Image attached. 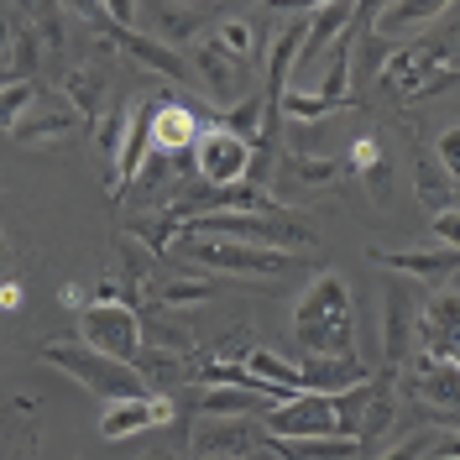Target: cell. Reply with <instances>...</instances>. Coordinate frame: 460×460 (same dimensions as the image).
Masks as SVG:
<instances>
[{
	"label": "cell",
	"instance_id": "6da1fadb",
	"mask_svg": "<svg viewBox=\"0 0 460 460\" xmlns=\"http://www.w3.org/2000/svg\"><path fill=\"white\" fill-rule=\"evenodd\" d=\"M293 341L309 356H356V298L335 267H324L293 309Z\"/></svg>",
	"mask_w": 460,
	"mask_h": 460
},
{
	"label": "cell",
	"instance_id": "7a4b0ae2",
	"mask_svg": "<svg viewBox=\"0 0 460 460\" xmlns=\"http://www.w3.org/2000/svg\"><path fill=\"white\" fill-rule=\"evenodd\" d=\"M37 356H42L48 367H58V372H68L89 393V398H100V402H120V398H137V393H146L142 376L131 372V367L105 361V356H94V350H89V345H79V341H42V345H37Z\"/></svg>",
	"mask_w": 460,
	"mask_h": 460
},
{
	"label": "cell",
	"instance_id": "3957f363",
	"mask_svg": "<svg viewBox=\"0 0 460 460\" xmlns=\"http://www.w3.org/2000/svg\"><path fill=\"white\" fill-rule=\"evenodd\" d=\"M74 341L89 345L105 361L131 367L142 356V314L126 298H94V304H84V314H79V335Z\"/></svg>",
	"mask_w": 460,
	"mask_h": 460
},
{
	"label": "cell",
	"instance_id": "277c9868",
	"mask_svg": "<svg viewBox=\"0 0 460 460\" xmlns=\"http://www.w3.org/2000/svg\"><path fill=\"white\" fill-rule=\"evenodd\" d=\"M194 267H209V272H235V278H283L293 272L298 257H283V252H267V246H246V241H189V246H172Z\"/></svg>",
	"mask_w": 460,
	"mask_h": 460
},
{
	"label": "cell",
	"instance_id": "5b68a950",
	"mask_svg": "<svg viewBox=\"0 0 460 460\" xmlns=\"http://www.w3.org/2000/svg\"><path fill=\"white\" fill-rule=\"evenodd\" d=\"M189 163H194L204 189H235L252 172V146L241 142V137H230L226 126H204L194 152H189Z\"/></svg>",
	"mask_w": 460,
	"mask_h": 460
},
{
	"label": "cell",
	"instance_id": "8992f818",
	"mask_svg": "<svg viewBox=\"0 0 460 460\" xmlns=\"http://www.w3.org/2000/svg\"><path fill=\"white\" fill-rule=\"evenodd\" d=\"M434 68H456V42H434V37H424V42H408V48H393V53L382 58V68H376V79H382V89L387 94H398V100H408L419 84H429Z\"/></svg>",
	"mask_w": 460,
	"mask_h": 460
},
{
	"label": "cell",
	"instance_id": "52a82bcc",
	"mask_svg": "<svg viewBox=\"0 0 460 460\" xmlns=\"http://www.w3.org/2000/svg\"><path fill=\"white\" fill-rule=\"evenodd\" d=\"M189 74H194V79L209 89V100H220V105H235V100L252 94V68H246L241 58H230L215 37H199V42H194Z\"/></svg>",
	"mask_w": 460,
	"mask_h": 460
},
{
	"label": "cell",
	"instance_id": "ba28073f",
	"mask_svg": "<svg viewBox=\"0 0 460 460\" xmlns=\"http://www.w3.org/2000/svg\"><path fill=\"white\" fill-rule=\"evenodd\" d=\"M267 450V429L261 419H209L194 434V456L199 460H241Z\"/></svg>",
	"mask_w": 460,
	"mask_h": 460
},
{
	"label": "cell",
	"instance_id": "9c48e42d",
	"mask_svg": "<svg viewBox=\"0 0 460 460\" xmlns=\"http://www.w3.org/2000/svg\"><path fill=\"white\" fill-rule=\"evenodd\" d=\"M157 424H172V402L157 398V393H137V398L105 402V413H100V434H105L111 445L137 439V434L157 429Z\"/></svg>",
	"mask_w": 460,
	"mask_h": 460
},
{
	"label": "cell",
	"instance_id": "30bf717a",
	"mask_svg": "<svg viewBox=\"0 0 460 460\" xmlns=\"http://www.w3.org/2000/svg\"><path fill=\"white\" fill-rule=\"evenodd\" d=\"M413 356V293L402 283H387L382 293V367L387 376H398Z\"/></svg>",
	"mask_w": 460,
	"mask_h": 460
},
{
	"label": "cell",
	"instance_id": "8fae6325",
	"mask_svg": "<svg viewBox=\"0 0 460 460\" xmlns=\"http://www.w3.org/2000/svg\"><path fill=\"white\" fill-rule=\"evenodd\" d=\"M94 16L105 22L100 31H105V37H111V42H115V48H120L126 58H137L142 68L163 74V79H172V84H189V79H194V74H189V63L172 53L168 42H157V37H142V31H131V27H115V22L105 16V11H100V5H94Z\"/></svg>",
	"mask_w": 460,
	"mask_h": 460
},
{
	"label": "cell",
	"instance_id": "7c38bea8",
	"mask_svg": "<svg viewBox=\"0 0 460 460\" xmlns=\"http://www.w3.org/2000/svg\"><path fill=\"white\" fill-rule=\"evenodd\" d=\"M79 126H84V120L68 111L58 94H37L27 111H22V120L11 126V137L22 146H53V142H63V137H74Z\"/></svg>",
	"mask_w": 460,
	"mask_h": 460
},
{
	"label": "cell",
	"instance_id": "4fadbf2b",
	"mask_svg": "<svg viewBox=\"0 0 460 460\" xmlns=\"http://www.w3.org/2000/svg\"><path fill=\"white\" fill-rule=\"evenodd\" d=\"M361 382H372V367L361 356H309V361H298V387L304 393H319V398L350 393Z\"/></svg>",
	"mask_w": 460,
	"mask_h": 460
},
{
	"label": "cell",
	"instance_id": "5bb4252c",
	"mask_svg": "<svg viewBox=\"0 0 460 460\" xmlns=\"http://www.w3.org/2000/svg\"><path fill=\"white\" fill-rule=\"evenodd\" d=\"M456 283L439 288V298L424 304V319H413L419 324V335H424V350L419 356H429V361H445V367H456Z\"/></svg>",
	"mask_w": 460,
	"mask_h": 460
},
{
	"label": "cell",
	"instance_id": "9a60e30c",
	"mask_svg": "<svg viewBox=\"0 0 460 460\" xmlns=\"http://www.w3.org/2000/svg\"><path fill=\"white\" fill-rule=\"evenodd\" d=\"M152 157V105H131L126 115V137H120V152H115V199H126L137 189V172Z\"/></svg>",
	"mask_w": 460,
	"mask_h": 460
},
{
	"label": "cell",
	"instance_id": "2e32d148",
	"mask_svg": "<svg viewBox=\"0 0 460 460\" xmlns=\"http://www.w3.org/2000/svg\"><path fill=\"white\" fill-rule=\"evenodd\" d=\"M199 111L204 105H152V152H163V157H183V152H194L199 142Z\"/></svg>",
	"mask_w": 460,
	"mask_h": 460
},
{
	"label": "cell",
	"instance_id": "e0dca14e",
	"mask_svg": "<svg viewBox=\"0 0 460 460\" xmlns=\"http://www.w3.org/2000/svg\"><path fill=\"white\" fill-rule=\"evenodd\" d=\"M439 16H450V5H439V0H393V5L372 11V37L382 48H393L408 31H419L424 22H439Z\"/></svg>",
	"mask_w": 460,
	"mask_h": 460
},
{
	"label": "cell",
	"instance_id": "ac0fdd59",
	"mask_svg": "<svg viewBox=\"0 0 460 460\" xmlns=\"http://www.w3.org/2000/svg\"><path fill=\"white\" fill-rule=\"evenodd\" d=\"M402 387H408V398L419 402H445V413H456L450 402H456V367H445V361H429V356H408V367H402Z\"/></svg>",
	"mask_w": 460,
	"mask_h": 460
},
{
	"label": "cell",
	"instance_id": "d6986e66",
	"mask_svg": "<svg viewBox=\"0 0 460 460\" xmlns=\"http://www.w3.org/2000/svg\"><path fill=\"white\" fill-rule=\"evenodd\" d=\"M372 261L382 272H398V278H424V283H439V278H456V252L450 246H429V252H382L376 246Z\"/></svg>",
	"mask_w": 460,
	"mask_h": 460
},
{
	"label": "cell",
	"instance_id": "ffe728a7",
	"mask_svg": "<svg viewBox=\"0 0 460 460\" xmlns=\"http://www.w3.org/2000/svg\"><path fill=\"white\" fill-rule=\"evenodd\" d=\"M350 22H356V5H345V0L314 5V11H309V31H304V48H298V63H293V68H314V58L324 53L341 31H350Z\"/></svg>",
	"mask_w": 460,
	"mask_h": 460
},
{
	"label": "cell",
	"instance_id": "44dd1931",
	"mask_svg": "<svg viewBox=\"0 0 460 460\" xmlns=\"http://www.w3.org/2000/svg\"><path fill=\"white\" fill-rule=\"evenodd\" d=\"M58 100L79 115V120L100 115V105H105V74H100V68H89V63L63 68V79H58Z\"/></svg>",
	"mask_w": 460,
	"mask_h": 460
},
{
	"label": "cell",
	"instance_id": "7402d4cb",
	"mask_svg": "<svg viewBox=\"0 0 460 460\" xmlns=\"http://www.w3.org/2000/svg\"><path fill=\"white\" fill-rule=\"evenodd\" d=\"M350 48H356V27L341 31V37L330 42V63H324V79H319V89H314L330 111H345V105H350Z\"/></svg>",
	"mask_w": 460,
	"mask_h": 460
},
{
	"label": "cell",
	"instance_id": "603a6c76",
	"mask_svg": "<svg viewBox=\"0 0 460 460\" xmlns=\"http://www.w3.org/2000/svg\"><path fill=\"white\" fill-rule=\"evenodd\" d=\"M204 298H215L209 278H146V304L152 309H194Z\"/></svg>",
	"mask_w": 460,
	"mask_h": 460
},
{
	"label": "cell",
	"instance_id": "cb8c5ba5",
	"mask_svg": "<svg viewBox=\"0 0 460 460\" xmlns=\"http://www.w3.org/2000/svg\"><path fill=\"white\" fill-rule=\"evenodd\" d=\"M131 372L142 376L146 393H168V387H178L183 376H189V356H172V350H152V345H142V356L131 361Z\"/></svg>",
	"mask_w": 460,
	"mask_h": 460
},
{
	"label": "cell",
	"instance_id": "d4e9b609",
	"mask_svg": "<svg viewBox=\"0 0 460 460\" xmlns=\"http://www.w3.org/2000/svg\"><path fill=\"white\" fill-rule=\"evenodd\" d=\"M241 372H246V376H257L261 387H283V393H304V387H298V367H293V361H283L278 350H267V345H252V350H246Z\"/></svg>",
	"mask_w": 460,
	"mask_h": 460
},
{
	"label": "cell",
	"instance_id": "484cf974",
	"mask_svg": "<svg viewBox=\"0 0 460 460\" xmlns=\"http://www.w3.org/2000/svg\"><path fill=\"white\" fill-rule=\"evenodd\" d=\"M393 413H398V402H393V376H372V398H367V413H361V429H356V445H372L387 434L393 424Z\"/></svg>",
	"mask_w": 460,
	"mask_h": 460
},
{
	"label": "cell",
	"instance_id": "4316f807",
	"mask_svg": "<svg viewBox=\"0 0 460 460\" xmlns=\"http://www.w3.org/2000/svg\"><path fill=\"white\" fill-rule=\"evenodd\" d=\"M413 183H419V199L429 204V215H439V209H456V178L439 168L429 152L419 157V168H413Z\"/></svg>",
	"mask_w": 460,
	"mask_h": 460
},
{
	"label": "cell",
	"instance_id": "83f0119b",
	"mask_svg": "<svg viewBox=\"0 0 460 460\" xmlns=\"http://www.w3.org/2000/svg\"><path fill=\"white\" fill-rule=\"evenodd\" d=\"M199 408L209 413V419H252V413H261V408H267V398H257V393H241V387H204Z\"/></svg>",
	"mask_w": 460,
	"mask_h": 460
},
{
	"label": "cell",
	"instance_id": "f1b7e54d",
	"mask_svg": "<svg viewBox=\"0 0 460 460\" xmlns=\"http://www.w3.org/2000/svg\"><path fill=\"white\" fill-rule=\"evenodd\" d=\"M215 126H226L230 137H241V142L252 146L261 131H267V105H261V94H246V100H235V105H230V111L215 120Z\"/></svg>",
	"mask_w": 460,
	"mask_h": 460
},
{
	"label": "cell",
	"instance_id": "f546056e",
	"mask_svg": "<svg viewBox=\"0 0 460 460\" xmlns=\"http://www.w3.org/2000/svg\"><path fill=\"white\" fill-rule=\"evenodd\" d=\"M209 37H215L230 58H241V63L252 68V58H257V37H252V22H246V16H226L220 27L209 31Z\"/></svg>",
	"mask_w": 460,
	"mask_h": 460
},
{
	"label": "cell",
	"instance_id": "4dcf8cb0",
	"mask_svg": "<svg viewBox=\"0 0 460 460\" xmlns=\"http://www.w3.org/2000/svg\"><path fill=\"white\" fill-rule=\"evenodd\" d=\"M146 16L163 22V37H168V42H199V11H183V5H152Z\"/></svg>",
	"mask_w": 460,
	"mask_h": 460
},
{
	"label": "cell",
	"instance_id": "1f68e13d",
	"mask_svg": "<svg viewBox=\"0 0 460 460\" xmlns=\"http://www.w3.org/2000/svg\"><path fill=\"white\" fill-rule=\"evenodd\" d=\"M283 168L293 172L298 183H309V189H314V183H335V178H341V163H335V157H293V152H288Z\"/></svg>",
	"mask_w": 460,
	"mask_h": 460
},
{
	"label": "cell",
	"instance_id": "d6a6232c",
	"mask_svg": "<svg viewBox=\"0 0 460 460\" xmlns=\"http://www.w3.org/2000/svg\"><path fill=\"white\" fill-rule=\"evenodd\" d=\"M31 100H37V89H31L27 79H11V84L0 89V131H11V126L22 120V111H27Z\"/></svg>",
	"mask_w": 460,
	"mask_h": 460
},
{
	"label": "cell",
	"instance_id": "836d02e7",
	"mask_svg": "<svg viewBox=\"0 0 460 460\" xmlns=\"http://www.w3.org/2000/svg\"><path fill=\"white\" fill-rule=\"evenodd\" d=\"M37 22H42V27H31V37H37L48 53H63V37H68V27H63V22H68V16H63L58 5H42V11H37Z\"/></svg>",
	"mask_w": 460,
	"mask_h": 460
},
{
	"label": "cell",
	"instance_id": "e575fe53",
	"mask_svg": "<svg viewBox=\"0 0 460 460\" xmlns=\"http://www.w3.org/2000/svg\"><path fill=\"white\" fill-rule=\"evenodd\" d=\"M126 115H131V105L126 111H115L111 120H100V152L115 163V152H120V137H126Z\"/></svg>",
	"mask_w": 460,
	"mask_h": 460
},
{
	"label": "cell",
	"instance_id": "d590c367",
	"mask_svg": "<svg viewBox=\"0 0 460 460\" xmlns=\"http://www.w3.org/2000/svg\"><path fill=\"white\" fill-rule=\"evenodd\" d=\"M429 445H439L434 434H413V439H402V445H393V450H387L382 460H424V456H429Z\"/></svg>",
	"mask_w": 460,
	"mask_h": 460
},
{
	"label": "cell",
	"instance_id": "8d00e7d4",
	"mask_svg": "<svg viewBox=\"0 0 460 460\" xmlns=\"http://www.w3.org/2000/svg\"><path fill=\"white\" fill-rule=\"evenodd\" d=\"M376 163H382V152H376L372 137H361V142L350 146V157H345V168L350 172H367V168H376Z\"/></svg>",
	"mask_w": 460,
	"mask_h": 460
},
{
	"label": "cell",
	"instance_id": "74e56055",
	"mask_svg": "<svg viewBox=\"0 0 460 460\" xmlns=\"http://www.w3.org/2000/svg\"><path fill=\"white\" fill-rule=\"evenodd\" d=\"M456 79H460L456 68H445V74H434L429 84H419L413 94H408V105H419V100H434V94H445V89H456Z\"/></svg>",
	"mask_w": 460,
	"mask_h": 460
},
{
	"label": "cell",
	"instance_id": "f35d334b",
	"mask_svg": "<svg viewBox=\"0 0 460 460\" xmlns=\"http://www.w3.org/2000/svg\"><path fill=\"white\" fill-rule=\"evenodd\" d=\"M456 146H460V131H456V126H450V131L439 137V157H434V163H439V168L450 172V178H456V172H460V152H456Z\"/></svg>",
	"mask_w": 460,
	"mask_h": 460
},
{
	"label": "cell",
	"instance_id": "ab89813d",
	"mask_svg": "<svg viewBox=\"0 0 460 460\" xmlns=\"http://www.w3.org/2000/svg\"><path fill=\"white\" fill-rule=\"evenodd\" d=\"M456 226H460L456 209H439V215H434V235H439V246H450V252H456Z\"/></svg>",
	"mask_w": 460,
	"mask_h": 460
},
{
	"label": "cell",
	"instance_id": "60d3db41",
	"mask_svg": "<svg viewBox=\"0 0 460 460\" xmlns=\"http://www.w3.org/2000/svg\"><path fill=\"white\" fill-rule=\"evenodd\" d=\"M11 42H16V27H11V16L0 11V74H11Z\"/></svg>",
	"mask_w": 460,
	"mask_h": 460
},
{
	"label": "cell",
	"instance_id": "b9f144b4",
	"mask_svg": "<svg viewBox=\"0 0 460 460\" xmlns=\"http://www.w3.org/2000/svg\"><path fill=\"white\" fill-rule=\"evenodd\" d=\"M387 183H393V168H387V163L367 168V189H372V199H382V194H387Z\"/></svg>",
	"mask_w": 460,
	"mask_h": 460
},
{
	"label": "cell",
	"instance_id": "7bdbcfd3",
	"mask_svg": "<svg viewBox=\"0 0 460 460\" xmlns=\"http://www.w3.org/2000/svg\"><path fill=\"white\" fill-rule=\"evenodd\" d=\"M0 309H22V288L16 283H0Z\"/></svg>",
	"mask_w": 460,
	"mask_h": 460
},
{
	"label": "cell",
	"instance_id": "ee69618b",
	"mask_svg": "<svg viewBox=\"0 0 460 460\" xmlns=\"http://www.w3.org/2000/svg\"><path fill=\"white\" fill-rule=\"evenodd\" d=\"M58 304H68V309H79V314H84V288H63V293H58Z\"/></svg>",
	"mask_w": 460,
	"mask_h": 460
},
{
	"label": "cell",
	"instance_id": "f6af8a7d",
	"mask_svg": "<svg viewBox=\"0 0 460 460\" xmlns=\"http://www.w3.org/2000/svg\"><path fill=\"white\" fill-rule=\"evenodd\" d=\"M424 460H456V439H445V445H439V450H429Z\"/></svg>",
	"mask_w": 460,
	"mask_h": 460
},
{
	"label": "cell",
	"instance_id": "bcb514c9",
	"mask_svg": "<svg viewBox=\"0 0 460 460\" xmlns=\"http://www.w3.org/2000/svg\"><path fill=\"white\" fill-rule=\"evenodd\" d=\"M146 460H178V456H172V450H152Z\"/></svg>",
	"mask_w": 460,
	"mask_h": 460
},
{
	"label": "cell",
	"instance_id": "7dc6e473",
	"mask_svg": "<svg viewBox=\"0 0 460 460\" xmlns=\"http://www.w3.org/2000/svg\"><path fill=\"white\" fill-rule=\"evenodd\" d=\"M0 278H5V235H0Z\"/></svg>",
	"mask_w": 460,
	"mask_h": 460
},
{
	"label": "cell",
	"instance_id": "c3c4849f",
	"mask_svg": "<svg viewBox=\"0 0 460 460\" xmlns=\"http://www.w3.org/2000/svg\"><path fill=\"white\" fill-rule=\"evenodd\" d=\"M241 460H272V456H267V450H261V456H241Z\"/></svg>",
	"mask_w": 460,
	"mask_h": 460
},
{
	"label": "cell",
	"instance_id": "681fc988",
	"mask_svg": "<svg viewBox=\"0 0 460 460\" xmlns=\"http://www.w3.org/2000/svg\"><path fill=\"white\" fill-rule=\"evenodd\" d=\"M11 79H16V74H0V89H5V84H11Z\"/></svg>",
	"mask_w": 460,
	"mask_h": 460
}]
</instances>
